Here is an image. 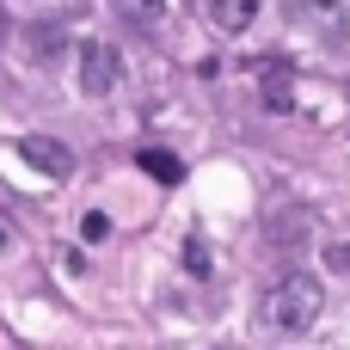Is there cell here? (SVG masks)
Here are the masks:
<instances>
[{
  "instance_id": "6da1fadb",
  "label": "cell",
  "mask_w": 350,
  "mask_h": 350,
  "mask_svg": "<svg viewBox=\"0 0 350 350\" xmlns=\"http://www.w3.org/2000/svg\"><path fill=\"white\" fill-rule=\"evenodd\" d=\"M320 314H326V289H320V277H301V271L277 277L258 301V326L271 338H308Z\"/></svg>"
},
{
  "instance_id": "3957f363",
  "label": "cell",
  "mask_w": 350,
  "mask_h": 350,
  "mask_svg": "<svg viewBox=\"0 0 350 350\" xmlns=\"http://www.w3.org/2000/svg\"><path fill=\"white\" fill-rule=\"evenodd\" d=\"M117 74H123V68H117V49H111V43H98V37L80 43V92H86V98H111V92H117Z\"/></svg>"
},
{
  "instance_id": "8fae6325",
  "label": "cell",
  "mask_w": 350,
  "mask_h": 350,
  "mask_svg": "<svg viewBox=\"0 0 350 350\" xmlns=\"http://www.w3.org/2000/svg\"><path fill=\"white\" fill-rule=\"evenodd\" d=\"M6 31H12V18H6V6H0V43H6Z\"/></svg>"
},
{
  "instance_id": "52a82bcc",
  "label": "cell",
  "mask_w": 350,
  "mask_h": 350,
  "mask_svg": "<svg viewBox=\"0 0 350 350\" xmlns=\"http://www.w3.org/2000/svg\"><path fill=\"white\" fill-rule=\"evenodd\" d=\"M111 12L148 31V25H160V18H166V0H111Z\"/></svg>"
},
{
  "instance_id": "277c9868",
  "label": "cell",
  "mask_w": 350,
  "mask_h": 350,
  "mask_svg": "<svg viewBox=\"0 0 350 350\" xmlns=\"http://www.w3.org/2000/svg\"><path fill=\"white\" fill-rule=\"evenodd\" d=\"M18 160H31V166L49 172V178H74V154H68V142H55V135H25V142H18Z\"/></svg>"
},
{
  "instance_id": "30bf717a",
  "label": "cell",
  "mask_w": 350,
  "mask_h": 350,
  "mask_svg": "<svg viewBox=\"0 0 350 350\" xmlns=\"http://www.w3.org/2000/svg\"><path fill=\"white\" fill-rule=\"evenodd\" d=\"M326 265L332 271H350V246H326Z\"/></svg>"
},
{
  "instance_id": "ba28073f",
  "label": "cell",
  "mask_w": 350,
  "mask_h": 350,
  "mask_svg": "<svg viewBox=\"0 0 350 350\" xmlns=\"http://www.w3.org/2000/svg\"><path fill=\"white\" fill-rule=\"evenodd\" d=\"M80 240H86V246H98V240H111V215H98V209H92V215L80 221Z\"/></svg>"
},
{
  "instance_id": "5b68a950",
  "label": "cell",
  "mask_w": 350,
  "mask_h": 350,
  "mask_svg": "<svg viewBox=\"0 0 350 350\" xmlns=\"http://www.w3.org/2000/svg\"><path fill=\"white\" fill-rule=\"evenodd\" d=\"M203 6H209L215 31H246V25L258 18V0H203Z\"/></svg>"
},
{
  "instance_id": "7a4b0ae2",
  "label": "cell",
  "mask_w": 350,
  "mask_h": 350,
  "mask_svg": "<svg viewBox=\"0 0 350 350\" xmlns=\"http://www.w3.org/2000/svg\"><path fill=\"white\" fill-rule=\"evenodd\" d=\"M283 18L295 31H314L320 43H345L350 37V6L345 0H283Z\"/></svg>"
},
{
  "instance_id": "8992f818",
  "label": "cell",
  "mask_w": 350,
  "mask_h": 350,
  "mask_svg": "<svg viewBox=\"0 0 350 350\" xmlns=\"http://www.w3.org/2000/svg\"><path fill=\"white\" fill-rule=\"evenodd\" d=\"M142 172H154L160 185H178V178H185V160L166 154V148H142Z\"/></svg>"
},
{
  "instance_id": "9c48e42d",
  "label": "cell",
  "mask_w": 350,
  "mask_h": 350,
  "mask_svg": "<svg viewBox=\"0 0 350 350\" xmlns=\"http://www.w3.org/2000/svg\"><path fill=\"white\" fill-rule=\"evenodd\" d=\"M185 265H191V271H197V277H203V271H209V252H203V240H191V246H185Z\"/></svg>"
}]
</instances>
